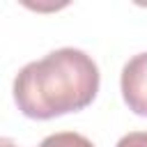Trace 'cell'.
I'll return each instance as SVG.
<instances>
[{
    "label": "cell",
    "instance_id": "6da1fadb",
    "mask_svg": "<svg viewBox=\"0 0 147 147\" xmlns=\"http://www.w3.org/2000/svg\"><path fill=\"white\" fill-rule=\"evenodd\" d=\"M99 67L80 48H57L28 62L14 78V101L30 119H53L87 108L99 92Z\"/></svg>",
    "mask_w": 147,
    "mask_h": 147
},
{
    "label": "cell",
    "instance_id": "7a4b0ae2",
    "mask_svg": "<svg viewBox=\"0 0 147 147\" xmlns=\"http://www.w3.org/2000/svg\"><path fill=\"white\" fill-rule=\"evenodd\" d=\"M119 87L129 110H133L140 117H147V51L133 55L124 64Z\"/></svg>",
    "mask_w": 147,
    "mask_h": 147
},
{
    "label": "cell",
    "instance_id": "3957f363",
    "mask_svg": "<svg viewBox=\"0 0 147 147\" xmlns=\"http://www.w3.org/2000/svg\"><path fill=\"white\" fill-rule=\"evenodd\" d=\"M39 147H94V142L90 138H85L83 133L76 131H60L53 136H46Z\"/></svg>",
    "mask_w": 147,
    "mask_h": 147
},
{
    "label": "cell",
    "instance_id": "277c9868",
    "mask_svg": "<svg viewBox=\"0 0 147 147\" xmlns=\"http://www.w3.org/2000/svg\"><path fill=\"white\" fill-rule=\"evenodd\" d=\"M115 147H147V131H131L122 136Z\"/></svg>",
    "mask_w": 147,
    "mask_h": 147
},
{
    "label": "cell",
    "instance_id": "5b68a950",
    "mask_svg": "<svg viewBox=\"0 0 147 147\" xmlns=\"http://www.w3.org/2000/svg\"><path fill=\"white\" fill-rule=\"evenodd\" d=\"M0 147H14V142L9 138H0Z\"/></svg>",
    "mask_w": 147,
    "mask_h": 147
}]
</instances>
